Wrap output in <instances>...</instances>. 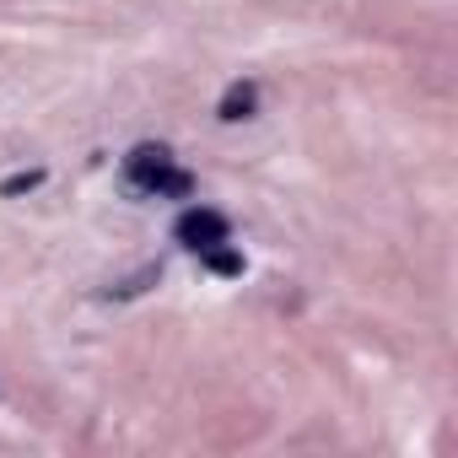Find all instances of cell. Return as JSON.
I'll use <instances>...</instances> for the list:
<instances>
[{"mask_svg":"<svg viewBox=\"0 0 458 458\" xmlns=\"http://www.w3.org/2000/svg\"><path fill=\"white\" fill-rule=\"evenodd\" d=\"M38 183H44V173H17V178L0 183V194H28V189H38Z\"/></svg>","mask_w":458,"mask_h":458,"instance_id":"5b68a950","label":"cell"},{"mask_svg":"<svg viewBox=\"0 0 458 458\" xmlns=\"http://www.w3.org/2000/svg\"><path fill=\"white\" fill-rule=\"evenodd\" d=\"M173 238L183 243V249H210V243H226V216L221 210H205V205H189L178 221H173Z\"/></svg>","mask_w":458,"mask_h":458,"instance_id":"7a4b0ae2","label":"cell"},{"mask_svg":"<svg viewBox=\"0 0 458 458\" xmlns=\"http://www.w3.org/2000/svg\"><path fill=\"white\" fill-rule=\"evenodd\" d=\"M124 183L135 194H173V199L194 194V178L183 167H173V151L167 146H135L124 157Z\"/></svg>","mask_w":458,"mask_h":458,"instance_id":"6da1fadb","label":"cell"},{"mask_svg":"<svg viewBox=\"0 0 458 458\" xmlns=\"http://www.w3.org/2000/svg\"><path fill=\"white\" fill-rule=\"evenodd\" d=\"M199 259H205V270H216V276H243V254H233L226 243L199 249Z\"/></svg>","mask_w":458,"mask_h":458,"instance_id":"277c9868","label":"cell"},{"mask_svg":"<svg viewBox=\"0 0 458 458\" xmlns=\"http://www.w3.org/2000/svg\"><path fill=\"white\" fill-rule=\"evenodd\" d=\"M254 108H259V87H254V81H233V87H226V98H221V108H216V114H221L226 124H238V119H249Z\"/></svg>","mask_w":458,"mask_h":458,"instance_id":"3957f363","label":"cell"}]
</instances>
